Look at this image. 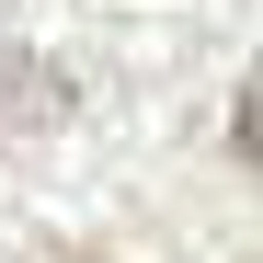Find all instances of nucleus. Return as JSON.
Listing matches in <instances>:
<instances>
[{
	"label": "nucleus",
	"mask_w": 263,
	"mask_h": 263,
	"mask_svg": "<svg viewBox=\"0 0 263 263\" xmlns=\"http://www.w3.org/2000/svg\"><path fill=\"white\" fill-rule=\"evenodd\" d=\"M229 149L263 172V58H252V80H240V103H229Z\"/></svg>",
	"instance_id": "1"
},
{
	"label": "nucleus",
	"mask_w": 263,
	"mask_h": 263,
	"mask_svg": "<svg viewBox=\"0 0 263 263\" xmlns=\"http://www.w3.org/2000/svg\"><path fill=\"white\" fill-rule=\"evenodd\" d=\"M80 263H103V252H80Z\"/></svg>",
	"instance_id": "2"
}]
</instances>
